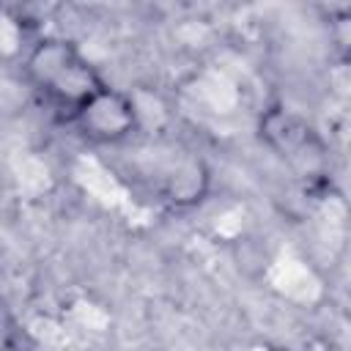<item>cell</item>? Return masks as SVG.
Wrapping results in <instances>:
<instances>
[{
  "label": "cell",
  "mask_w": 351,
  "mask_h": 351,
  "mask_svg": "<svg viewBox=\"0 0 351 351\" xmlns=\"http://www.w3.org/2000/svg\"><path fill=\"white\" fill-rule=\"evenodd\" d=\"M71 118L85 137L99 140V143H115V140H123L134 129L137 110L126 93L104 85L99 93L82 101L71 112Z\"/></svg>",
  "instance_id": "obj_1"
},
{
  "label": "cell",
  "mask_w": 351,
  "mask_h": 351,
  "mask_svg": "<svg viewBox=\"0 0 351 351\" xmlns=\"http://www.w3.org/2000/svg\"><path fill=\"white\" fill-rule=\"evenodd\" d=\"M80 58H82V52L71 41H66V38H44L30 49V55L25 60V71H27V80L38 90H47Z\"/></svg>",
  "instance_id": "obj_2"
},
{
  "label": "cell",
  "mask_w": 351,
  "mask_h": 351,
  "mask_svg": "<svg viewBox=\"0 0 351 351\" xmlns=\"http://www.w3.org/2000/svg\"><path fill=\"white\" fill-rule=\"evenodd\" d=\"M206 189V170L200 162H186L181 165L173 176H170V197L178 200V203H192V200H200Z\"/></svg>",
  "instance_id": "obj_3"
},
{
  "label": "cell",
  "mask_w": 351,
  "mask_h": 351,
  "mask_svg": "<svg viewBox=\"0 0 351 351\" xmlns=\"http://www.w3.org/2000/svg\"><path fill=\"white\" fill-rule=\"evenodd\" d=\"M277 121H280V123L269 121V123H266V129H271V132H293V129H291V123H293V118H291V115H280ZM304 140H307V129H302L299 134H288V143H285L282 148H293V145H299V143H304Z\"/></svg>",
  "instance_id": "obj_4"
}]
</instances>
